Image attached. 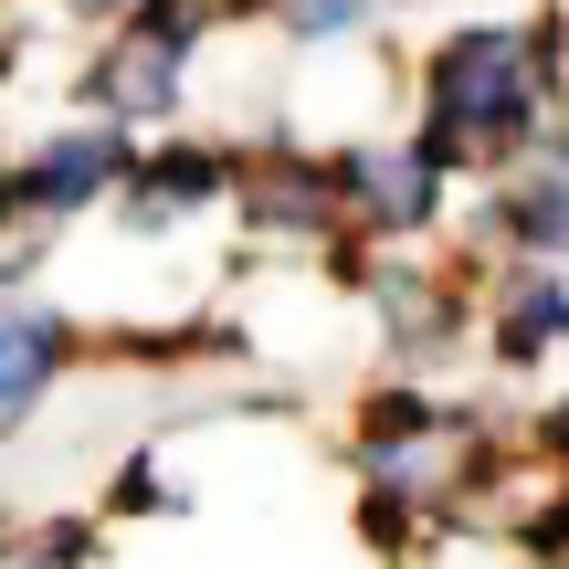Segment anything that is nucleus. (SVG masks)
I'll return each mask as SVG.
<instances>
[{"label":"nucleus","instance_id":"4","mask_svg":"<svg viewBox=\"0 0 569 569\" xmlns=\"http://www.w3.org/2000/svg\"><path fill=\"white\" fill-rule=\"evenodd\" d=\"M117 169H127L117 127H74V138H53L32 169H11V180H0V222H53V211H84Z\"/></svg>","mask_w":569,"mask_h":569},{"label":"nucleus","instance_id":"5","mask_svg":"<svg viewBox=\"0 0 569 569\" xmlns=\"http://www.w3.org/2000/svg\"><path fill=\"white\" fill-rule=\"evenodd\" d=\"M232 201L253 211L264 232H327L338 222V190H327V169L306 159V148H264V159H232Z\"/></svg>","mask_w":569,"mask_h":569},{"label":"nucleus","instance_id":"2","mask_svg":"<svg viewBox=\"0 0 569 569\" xmlns=\"http://www.w3.org/2000/svg\"><path fill=\"white\" fill-rule=\"evenodd\" d=\"M190 32H201V11L148 0V11L127 21V42L96 63V96L127 106V117H169V106H180V74H190Z\"/></svg>","mask_w":569,"mask_h":569},{"label":"nucleus","instance_id":"6","mask_svg":"<svg viewBox=\"0 0 569 569\" xmlns=\"http://www.w3.org/2000/svg\"><path fill=\"white\" fill-rule=\"evenodd\" d=\"M222 180H232V159H222V148H159V159L127 180V222H138V232H169L180 211L222 201Z\"/></svg>","mask_w":569,"mask_h":569},{"label":"nucleus","instance_id":"1","mask_svg":"<svg viewBox=\"0 0 569 569\" xmlns=\"http://www.w3.org/2000/svg\"><path fill=\"white\" fill-rule=\"evenodd\" d=\"M422 117H432L422 159H507V148H538L549 96L517 63V32H453L422 74Z\"/></svg>","mask_w":569,"mask_h":569},{"label":"nucleus","instance_id":"10","mask_svg":"<svg viewBox=\"0 0 569 569\" xmlns=\"http://www.w3.org/2000/svg\"><path fill=\"white\" fill-rule=\"evenodd\" d=\"M359 21H369V0H296V32L306 42H348Z\"/></svg>","mask_w":569,"mask_h":569},{"label":"nucleus","instance_id":"7","mask_svg":"<svg viewBox=\"0 0 569 569\" xmlns=\"http://www.w3.org/2000/svg\"><path fill=\"white\" fill-rule=\"evenodd\" d=\"M63 359H74V327H63V317H42V306L0 317V411H32Z\"/></svg>","mask_w":569,"mask_h":569},{"label":"nucleus","instance_id":"3","mask_svg":"<svg viewBox=\"0 0 569 569\" xmlns=\"http://www.w3.org/2000/svg\"><path fill=\"white\" fill-rule=\"evenodd\" d=\"M327 190H338V211H359V222H380V232H422L432 201H443V159L369 138V148H348V159L327 169Z\"/></svg>","mask_w":569,"mask_h":569},{"label":"nucleus","instance_id":"8","mask_svg":"<svg viewBox=\"0 0 569 569\" xmlns=\"http://www.w3.org/2000/svg\"><path fill=\"white\" fill-rule=\"evenodd\" d=\"M559 327H569L559 274H517V284H507V306H496V348H507L517 369H538V359L559 348Z\"/></svg>","mask_w":569,"mask_h":569},{"label":"nucleus","instance_id":"11","mask_svg":"<svg viewBox=\"0 0 569 569\" xmlns=\"http://www.w3.org/2000/svg\"><path fill=\"white\" fill-rule=\"evenodd\" d=\"M74 11H127V0H74Z\"/></svg>","mask_w":569,"mask_h":569},{"label":"nucleus","instance_id":"9","mask_svg":"<svg viewBox=\"0 0 569 569\" xmlns=\"http://www.w3.org/2000/svg\"><path fill=\"white\" fill-rule=\"evenodd\" d=\"M507 243H528L538 264H549V253L569 243V190H559V180H528V190L507 201Z\"/></svg>","mask_w":569,"mask_h":569}]
</instances>
